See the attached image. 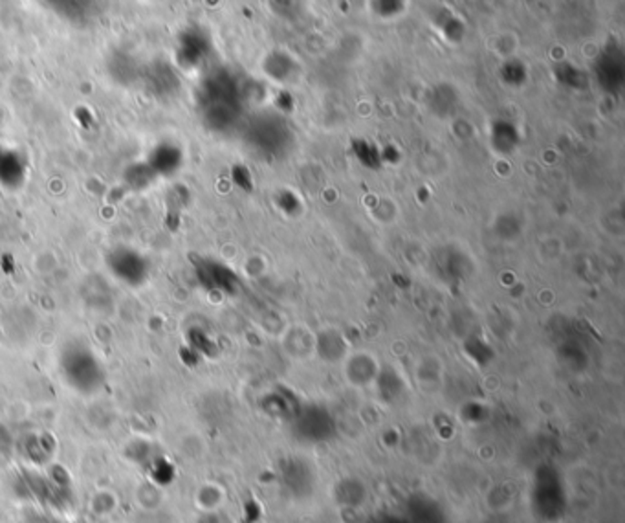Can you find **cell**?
<instances>
[{"mask_svg":"<svg viewBox=\"0 0 625 523\" xmlns=\"http://www.w3.org/2000/svg\"><path fill=\"white\" fill-rule=\"evenodd\" d=\"M59 369L65 382L83 395H94L105 385V369L94 351L81 344H68L59 356Z\"/></svg>","mask_w":625,"mask_h":523,"instance_id":"obj_1","label":"cell"},{"mask_svg":"<svg viewBox=\"0 0 625 523\" xmlns=\"http://www.w3.org/2000/svg\"><path fill=\"white\" fill-rule=\"evenodd\" d=\"M110 269L121 282H125L128 285L141 283L145 280V274H147L145 261L130 250H118L110 257Z\"/></svg>","mask_w":625,"mask_h":523,"instance_id":"obj_2","label":"cell"}]
</instances>
